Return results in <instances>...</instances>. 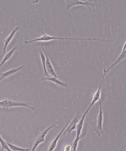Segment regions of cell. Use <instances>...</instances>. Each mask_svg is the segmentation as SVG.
Here are the masks:
<instances>
[{
	"mask_svg": "<svg viewBox=\"0 0 126 151\" xmlns=\"http://www.w3.org/2000/svg\"><path fill=\"white\" fill-rule=\"evenodd\" d=\"M70 122V121H68L67 122L66 124L65 127H64L62 130L60 132L59 134L57 135V136L55 138V139L53 140L52 143H51L50 145H49L48 150L49 151H54L55 150V149L56 148L57 145L58 140H59V138L61 137L65 129H66V128L67 127V126L68 125Z\"/></svg>",
	"mask_w": 126,
	"mask_h": 151,
	"instance_id": "obj_12",
	"label": "cell"
},
{
	"mask_svg": "<svg viewBox=\"0 0 126 151\" xmlns=\"http://www.w3.org/2000/svg\"><path fill=\"white\" fill-rule=\"evenodd\" d=\"M99 105H100V111L98 116L97 117V125L94 128L93 131H95L98 135L99 137H100L101 135L104 134V131L103 130L102 124L103 122V112L102 103L101 101L99 100Z\"/></svg>",
	"mask_w": 126,
	"mask_h": 151,
	"instance_id": "obj_4",
	"label": "cell"
},
{
	"mask_svg": "<svg viewBox=\"0 0 126 151\" xmlns=\"http://www.w3.org/2000/svg\"><path fill=\"white\" fill-rule=\"evenodd\" d=\"M17 106H24L34 111L35 107L30 106L28 103L21 102H16L9 99H4L0 101V107L2 108L3 109L6 110L11 108L17 107Z\"/></svg>",
	"mask_w": 126,
	"mask_h": 151,
	"instance_id": "obj_3",
	"label": "cell"
},
{
	"mask_svg": "<svg viewBox=\"0 0 126 151\" xmlns=\"http://www.w3.org/2000/svg\"><path fill=\"white\" fill-rule=\"evenodd\" d=\"M57 128L60 129L59 127H57V126L52 125L48 127L47 129L44 130L43 132H42L38 137L37 138L36 141H35L34 144L32 148L31 149V151H34L38 147V145L44 142L45 141V137L49 132V131L53 128Z\"/></svg>",
	"mask_w": 126,
	"mask_h": 151,
	"instance_id": "obj_6",
	"label": "cell"
},
{
	"mask_svg": "<svg viewBox=\"0 0 126 151\" xmlns=\"http://www.w3.org/2000/svg\"><path fill=\"white\" fill-rule=\"evenodd\" d=\"M79 113V110H78L75 116H74L72 121L70 122L66 129L64 131V134H65L66 133H67L68 134L69 138L70 137V134L72 131L76 129V126H77V124L79 121L78 118Z\"/></svg>",
	"mask_w": 126,
	"mask_h": 151,
	"instance_id": "obj_10",
	"label": "cell"
},
{
	"mask_svg": "<svg viewBox=\"0 0 126 151\" xmlns=\"http://www.w3.org/2000/svg\"><path fill=\"white\" fill-rule=\"evenodd\" d=\"M42 81H48L52 82L55 83L59 86L64 87V88H67L68 87V85L66 83L60 81L59 79L57 78L54 76H52L51 77L42 78Z\"/></svg>",
	"mask_w": 126,
	"mask_h": 151,
	"instance_id": "obj_14",
	"label": "cell"
},
{
	"mask_svg": "<svg viewBox=\"0 0 126 151\" xmlns=\"http://www.w3.org/2000/svg\"><path fill=\"white\" fill-rule=\"evenodd\" d=\"M42 51L45 54L46 58V68L48 73L49 74H50L51 75L53 76H54V77L59 79V77L57 75L54 67H53L50 60H49L48 53L44 49L43 45H42Z\"/></svg>",
	"mask_w": 126,
	"mask_h": 151,
	"instance_id": "obj_7",
	"label": "cell"
},
{
	"mask_svg": "<svg viewBox=\"0 0 126 151\" xmlns=\"http://www.w3.org/2000/svg\"><path fill=\"white\" fill-rule=\"evenodd\" d=\"M105 75H103V76L100 84V85H99L97 91L95 92L94 94L92 102L90 103L89 106L87 109L86 111H85L87 113H88L90 109H91L92 106H93L97 102V101H99V100H100L101 89H102L103 81L105 77Z\"/></svg>",
	"mask_w": 126,
	"mask_h": 151,
	"instance_id": "obj_8",
	"label": "cell"
},
{
	"mask_svg": "<svg viewBox=\"0 0 126 151\" xmlns=\"http://www.w3.org/2000/svg\"><path fill=\"white\" fill-rule=\"evenodd\" d=\"M18 46H15L11 50H10L5 55L3 61H2L1 63H0V68L7 61H8V60H9L10 58H11L14 52H15V51L16 50V49H18Z\"/></svg>",
	"mask_w": 126,
	"mask_h": 151,
	"instance_id": "obj_15",
	"label": "cell"
},
{
	"mask_svg": "<svg viewBox=\"0 0 126 151\" xmlns=\"http://www.w3.org/2000/svg\"><path fill=\"white\" fill-rule=\"evenodd\" d=\"M7 144L11 151H29L31 150V148H24L12 144L9 142H6Z\"/></svg>",
	"mask_w": 126,
	"mask_h": 151,
	"instance_id": "obj_16",
	"label": "cell"
},
{
	"mask_svg": "<svg viewBox=\"0 0 126 151\" xmlns=\"http://www.w3.org/2000/svg\"><path fill=\"white\" fill-rule=\"evenodd\" d=\"M87 114V113L85 112L80 120L78 122L77 126H76V136L75 139L73 141L74 144H78L79 140L82 138L84 137L85 135V134L81 135V133L82 130L84 120Z\"/></svg>",
	"mask_w": 126,
	"mask_h": 151,
	"instance_id": "obj_5",
	"label": "cell"
},
{
	"mask_svg": "<svg viewBox=\"0 0 126 151\" xmlns=\"http://www.w3.org/2000/svg\"><path fill=\"white\" fill-rule=\"evenodd\" d=\"M43 35L39 37L38 38H35L34 40L27 41H25L26 44H29L36 42H49V41L53 40H97L101 41H105V40H102V39L87 38H61V37H55L51 36L46 34V33L43 32Z\"/></svg>",
	"mask_w": 126,
	"mask_h": 151,
	"instance_id": "obj_1",
	"label": "cell"
},
{
	"mask_svg": "<svg viewBox=\"0 0 126 151\" xmlns=\"http://www.w3.org/2000/svg\"><path fill=\"white\" fill-rule=\"evenodd\" d=\"M0 143H1V151H2L4 150H6L8 151H11V150L9 148L8 145L7 144L6 142H5L3 138L1 137V134H0Z\"/></svg>",
	"mask_w": 126,
	"mask_h": 151,
	"instance_id": "obj_18",
	"label": "cell"
},
{
	"mask_svg": "<svg viewBox=\"0 0 126 151\" xmlns=\"http://www.w3.org/2000/svg\"><path fill=\"white\" fill-rule=\"evenodd\" d=\"M126 42H125L123 46V48H122V52L120 53V56L117 58L116 61L110 66L109 68L106 70V68L104 69V74L106 75L108 72L111 69L113 68V67L115 66L118 63L121 62L122 60H123L125 58H126Z\"/></svg>",
	"mask_w": 126,
	"mask_h": 151,
	"instance_id": "obj_9",
	"label": "cell"
},
{
	"mask_svg": "<svg viewBox=\"0 0 126 151\" xmlns=\"http://www.w3.org/2000/svg\"><path fill=\"white\" fill-rule=\"evenodd\" d=\"M24 67L25 65H21L17 68L12 69L4 73L1 74V77H0V81H1L2 80L5 79V78L15 73H16L19 71L23 70Z\"/></svg>",
	"mask_w": 126,
	"mask_h": 151,
	"instance_id": "obj_13",
	"label": "cell"
},
{
	"mask_svg": "<svg viewBox=\"0 0 126 151\" xmlns=\"http://www.w3.org/2000/svg\"><path fill=\"white\" fill-rule=\"evenodd\" d=\"M66 8L67 10H68L72 7L77 5H82L86 6L90 10L92 8L97 6V1L93 2L89 1L87 0L81 1V0H65Z\"/></svg>",
	"mask_w": 126,
	"mask_h": 151,
	"instance_id": "obj_2",
	"label": "cell"
},
{
	"mask_svg": "<svg viewBox=\"0 0 126 151\" xmlns=\"http://www.w3.org/2000/svg\"><path fill=\"white\" fill-rule=\"evenodd\" d=\"M40 54L41 58V59L42 62V65H43L44 72L45 74L47 77H49V75L48 73L46 68V58L45 54L41 50H40Z\"/></svg>",
	"mask_w": 126,
	"mask_h": 151,
	"instance_id": "obj_17",
	"label": "cell"
},
{
	"mask_svg": "<svg viewBox=\"0 0 126 151\" xmlns=\"http://www.w3.org/2000/svg\"><path fill=\"white\" fill-rule=\"evenodd\" d=\"M19 29V27H15V29H14L13 30V31H12L10 33V35H9L6 38L4 39V47L3 52L2 53L0 58H1V57L5 54V51H6V48L7 47H8L9 44L10 42L11 41L12 39L13 38L14 35H15L16 32L18 31Z\"/></svg>",
	"mask_w": 126,
	"mask_h": 151,
	"instance_id": "obj_11",
	"label": "cell"
},
{
	"mask_svg": "<svg viewBox=\"0 0 126 151\" xmlns=\"http://www.w3.org/2000/svg\"><path fill=\"white\" fill-rule=\"evenodd\" d=\"M71 148V146L69 145H66L65 147L64 151H69L70 150Z\"/></svg>",
	"mask_w": 126,
	"mask_h": 151,
	"instance_id": "obj_19",
	"label": "cell"
}]
</instances>
